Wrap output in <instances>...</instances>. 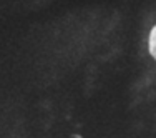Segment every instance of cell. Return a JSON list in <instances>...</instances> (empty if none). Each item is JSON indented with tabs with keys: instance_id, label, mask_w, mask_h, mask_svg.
<instances>
[{
	"instance_id": "1",
	"label": "cell",
	"mask_w": 156,
	"mask_h": 138,
	"mask_svg": "<svg viewBox=\"0 0 156 138\" xmlns=\"http://www.w3.org/2000/svg\"><path fill=\"white\" fill-rule=\"evenodd\" d=\"M150 50L153 53V57L156 58V25H154L153 32H151V37H150Z\"/></svg>"
}]
</instances>
